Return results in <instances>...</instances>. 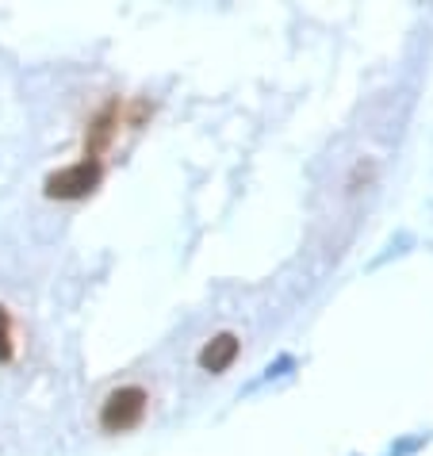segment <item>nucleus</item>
<instances>
[{
    "instance_id": "f257e3e1",
    "label": "nucleus",
    "mask_w": 433,
    "mask_h": 456,
    "mask_svg": "<svg viewBox=\"0 0 433 456\" xmlns=\"http://www.w3.org/2000/svg\"><path fill=\"white\" fill-rule=\"evenodd\" d=\"M143 414H146V391L143 387H119V391H111L104 411H100V426L111 429V434H123V429L138 426Z\"/></svg>"
},
{
    "instance_id": "f03ea898",
    "label": "nucleus",
    "mask_w": 433,
    "mask_h": 456,
    "mask_svg": "<svg viewBox=\"0 0 433 456\" xmlns=\"http://www.w3.org/2000/svg\"><path fill=\"white\" fill-rule=\"evenodd\" d=\"M100 181V166L96 161H81L73 169H61L46 181V196H58V200H78L85 192H93Z\"/></svg>"
},
{
    "instance_id": "7ed1b4c3",
    "label": "nucleus",
    "mask_w": 433,
    "mask_h": 456,
    "mask_svg": "<svg viewBox=\"0 0 433 456\" xmlns=\"http://www.w3.org/2000/svg\"><path fill=\"white\" fill-rule=\"evenodd\" d=\"M234 357H238V338H234V334H219L208 349L200 353V364H203L208 372H223Z\"/></svg>"
},
{
    "instance_id": "20e7f679",
    "label": "nucleus",
    "mask_w": 433,
    "mask_h": 456,
    "mask_svg": "<svg viewBox=\"0 0 433 456\" xmlns=\"http://www.w3.org/2000/svg\"><path fill=\"white\" fill-rule=\"evenodd\" d=\"M12 357V330H8V319H4V311H0V361Z\"/></svg>"
}]
</instances>
